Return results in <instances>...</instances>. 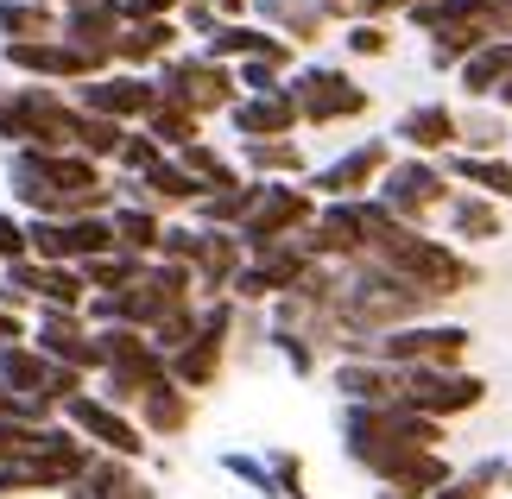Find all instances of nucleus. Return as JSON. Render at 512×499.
<instances>
[{
	"label": "nucleus",
	"instance_id": "nucleus-6",
	"mask_svg": "<svg viewBox=\"0 0 512 499\" xmlns=\"http://www.w3.org/2000/svg\"><path fill=\"white\" fill-rule=\"evenodd\" d=\"M228 329H234V297H215L209 310H196V335L177 354H165V379L184 392H203L222 379V354H228Z\"/></svg>",
	"mask_w": 512,
	"mask_h": 499
},
{
	"label": "nucleus",
	"instance_id": "nucleus-30",
	"mask_svg": "<svg viewBox=\"0 0 512 499\" xmlns=\"http://www.w3.org/2000/svg\"><path fill=\"white\" fill-rule=\"evenodd\" d=\"M456 70H462V89L468 95H494L506 83V70H512V38H487V45L468 51Z\"/></svg>",
	"mask_w": 512,
	"mask_h": 499
},
{
	"label": "nucleus",
	"instance_id": "nucleus-43",
	"mask_svg": "<svg viewBox=\"0 0 512 499\" xmlns=\"http://www.w3.org/2000/svg\"><path fill=\"white\" fill-rule=\"evenodd\" d=\"M26 316H13V310H0V348H13V342H26Z\"/></svg>",
	"mask_w": 512,
	"mask_h": 499
},
{
	"label": "nucleus",
	"instance_id": "nucleus-40",
	"mask_svg": "<svg viewBox=\"0 0 512 499\" xmlns=\"http://www.w3.org/2000/svg\"><path fill=\"white\" fill-rule=\"evenodd\" d=\"M272 342H279V354L291 361V373H317V348H310L304 335H291V329H272Z\"/></svg>",
	"mask_w": 512,
	"mask_h": 499
},
{
	"label": "nucleus",
	"instance_id": "nucleus-44",
	"mask_svg": "<svg viewBox=\"0 0 512 499\" xmlns=\"http://www.w3.org/2000/svg\"><path fill=\"white\" fill-rule=\"evenodd\" d=\"M317 13H354V0H310Z\"/></svg>",
	"mask_w": 512,
	"mask_h": 499
},
{
	"label": "nucleus",
	"instance_id": "nucleus-31",
	"mask_svg": "<svg viewBox=\"0 0 512 499\" xmlns=\"http://www.w3.org/2000/svg\"><path fill=\"white\" fill-rule=\"evenodd\" d=\"M449 228H456L462 241H500V209L481 203V196H456V203H449Z\"/></svg>",
	"mask_w": 512,
	"mask_h": 499
},
{
	"label": "nucleus",
	"instance_id": "nucleus-33",
	"mask_svg": "<svg viewBox=\"0 0 512 499\" xmlns=\"http://www.w3.org/2000/svg\"><path fill=\"white\" fill-rule=\"evenodd\" d=\"M241 158L260 171V184H266V171H279V177H298V171H304V152L291 146V139H247Z\"/></svg>",
	"mask_w": 512,
	"mask_h": 499
},
{
	"label": "nucleus",
	"instance_id": "nucleus-28",
	"mask_svg": "<svg viewBox=\"0 0 512 499\" xmlns=\"http://www.w3.org/2000/svg\"><path fill=\"white\" fill-rule=\"evenodd\" d=\"M140 133H146L159 152H184V146H196V139H203V121H196L190 108H177V102H152V114L140 121Z\"/></svg>",
	"mask_w": 512,
	"mask_h": 499
},
{
	"label": "nucleus",
	"instance_id": "nucleus-32",
	"mask_svg": "<svg viewBox=\"0 0 512 499\" xmlns=\"http://www.w3.org/2000/svg\"><path fill=\"white\" fill-rule=\"evenodd\" d=\"M83 285L89 291H121V285H133V278L146 272V259H133V253H102V259H83Z\"/></svg>",
	"mask_w": 512,
	"mask_h": 499
},
{
	"label": "nucleus",
	"instance_id": "nucleus-5",
	"mask_svg": "<svg viewBox=\"0 0 512 499\" xmlns=\"http://www.w3.org/2000/svg\"><path fill=\"white\" fill-rule=\"evenodd\" d=\"M152 89H159V102L190 108L196 121H203V114H215V108H234V102H241L234 70L215 64V57H165L159 76H152Z\"/></svg>",
	"mask_w": 512,
	"mask_h": 499
},
{
	"label": "nucleus",
	"instance_id": "nucleus-27",
	"mask_svg": "<svg viewBox=\"0 0 512 499\" xmlns=\"http://www.w3.org/2000/svg\"><path fill=\"white\" fill-rule=\"evenodd\" d=\"M133 487H140V474H133V462H114V455H95V462L76 474V481L64 487L70 499H127Z\"/></svg>",
	"mask_w": 512,
	"mask_h": 499
},
{
	"label": "nucleus",
	"instance_id": "nucleus-22",
	"mask_svg": "<svg viewBox=\"0 0 512 499\" xmlns=\"http://www.w3.org/2000/svg\"><path fill=\"white\" fill-rule=\"evenodd\" d=\"M133 411H140L133 424H140L146 436H184L190 417H196V398H190L184 386H171V379H159V386H152Z\"/></svg>",
	"mask_w": 512,
	"mask_h": 499
},
{
	"label": "nucleus",
	"instance_id": "nucleus-13",
	"mask_svg": "<svg viewBox=\"0 0 512 499\" xmlns=\"http://www.w3.org/2000/svg\"><path fill=\"white\" fill-rule=\"evenodd\" d=\"M291 102H298V121H310V127H336V121H354V114H367V89L354 83V76H342V70H298L291 76Z\"/></svg>",
	"mask_w": 512,
	"mask_h": 499
},
{
	"label": "nucleus",
	"instance_id": "nucleus-46",
	"mask_svg": "<svg viewBox=\"0 0 512 499\" xmlns=\"http://www.w3.org/2000/svg\"><path fill=\"white\" fill-rule=\"evenodd\" d=\"M494 95H500V102H506V108H512V70H506V83H500V89H494Z\"/></svg>",
	"mask_w": 512,
	"mask_h": 499
},
{
	"label": "nucleus",
	"instance_id": "nucleus-7",
	"mask_svg": "<svg viewBox=\"0 0 512 499\" xmlns=\"http://www.w3.org/2000/svg\"><path fill=\"white\" fill-rule=\"evenodd\" d=\"M57 424H70V430L83 436V443H89L95 455H114V462H140V455H146V430L133 424L127 411L102 405L95 392L64 398V405H57Z\"/></svg>",
	"mask_w": 512,
	"mask_h": 499
},
{
	"label": "nucleus",
	"instance_id": "nucleus-2",
	"mask_svg": "<svg viewBox=\"0 0 512 499\" xmlns=\"http://www.w3.org/2000/svg\"><path fill=\"white\" fill-rule=\"evenodd\" d=\"M342 443H348V462H361L367 474H386L392 468H405L411 455H424V449H437L443 443V424L437 417H418L411 405H348L342 411Z\"/></svg>",
	"mask_w": 512,
	"mask_h": 499
},
{
	"label": "nucleus",
	"instance_id": "nucleus-38",
	"mask_svg": "<svg viewBox=\"0 0 512 499\" xmlns=\"http://www.w3.org/2000/svg\"><path fill=\"white\" fill-rule=\"evenodd\" d=\"M386 45H392V38H386L380 19H361V26H348V51H354V57H386Z\"/></svg>",
	"mask_w": 512,
	"mask_h": 499
},
{
	"label": "nucleus",
	"instance_id": "nucleus-18",
	"mask_svg": "<svg viewBox=\"0 0 512 499\" xmlns=\"http://www.w3.org/2000/svg\"><path fill=\"white\" fill-rule=\"evenodd\" d=\"M177 19H127L121 38H114V64H133V70H146V64H165V57H177Z\"/></svg>",
	"mask_w": 512,
	"mask_h": 499
},
{
	"label": "nucleus",
	"instance_id": "nucleus-14",
	"mask_svg": "<svg viewBox=\"0 0 512 499\" xmlns=\"http://www.w3.org/2000/svg\"><path fill=\"white\" fill-rule=\"evenodd\" d=\"M26 342L45 354V361H57V367H70V373H102V354H95V329L83 323L76 310H38V323H32V335Z\"/></svg>",
	"mask_w": 512,
	"mask_h": 499
},
{
	"label": "nucleus",
	"instance_id": "nucleus-34",
	"mask_svg": "<svg viewBox=\"0 0 512 499\" xmlns=\"http://www.w3.org/2000/svg\"><path fill=\"white\" fill-rule=\"evenodd\" d=\"M500 481H506V468H500V462H481V468H468V474H449V481L430 493V499H487Z\"/></svg>",
	"mask_w": 512,
	"mask_h": 499
},
{
	"label": "nucleus",
	"instance_id": "nucleus-21",
	"mask_svg": "<svg viewBox=\"0 0 512 499\" xmlns=\"http://www.w3.org/2000/svg\"><path fill=\"white\" fill-rule=\"evenodd\" d=\"M336 392L348 405H392V398H399V373L380 367L373 354H348L336 367Z\"/></svg>",
	"mask_w": 512,
	"mask_h": 499
},
{
	"label": "nucleus",
	"instance_id": "nucleus-42",
	"mask_svg": "<svg viewBox=\"0 0 512 499\" xmlns=\"http://www.w3.org/2000/svg\"><path fill=\"white\" fill-rule=\"evenodd\" d=\"M121 7H127V19H171L184 0H121Z\"/></svg>",
	"mask_w": 512,
	"mask_h": 499
},
{
	"label": "nucleus",
	"instance_id": "nucleus-47",
	"mask_svg": "<svg viewBox=\"0 0 512 499\" xmlns=\"http://www.w3.org/2000/svg\"><path fill=\"white\" fill-rule=\"evenodd\" d=\"M38 7H57V13H64V7H83V0H38Z\"/></svg>",
	"mask_w": 512,
	"mask_h": 499
},
{
	"label": "nucleus",
	"instance_id": "nucleus-25",
	"mask_svg": "<svg viewBox=\"0 0 512 499\" xmlns=\"http://www.w3.org/2000/svg\"><path fill=\"white\" fill-rule=\"evenodd\" d=\"M64 13L38 7V0H0V45H32V38H57Z\"/></svg>",
	"mask_w": 512,
	"mask_h": 499
},
{
	"label": "nucleus",
	"instance_id": "nucleus-9",
	"mask_svg": "<svg viewBox=\"0 0 512 499\" xmlns=\"http://www.w3.org/2000/svg\"><path fill=\"white\" fill-rule=\"evenodd\" d=\"M367 354L380 367H392V373H405V367H456L468 354V329H456V323H405V329L380 335Z\"/></svg>",
	"mask_w": 512,
	"mask_h": 499
},
{
	"label": "nucleus",
	"instance_id": "nucleus-12",
	"mask_svg": "<svg viewBox=\"0 0 512 499\" xmlns=\"http://www.w3.org/2000/svg\"><path fill=\"white\" fill-rule=\"evenodd\" d=\"M70 102L83 114H102L114 127H140L152 114V102H159V89H152V76H140V70H102V76H89V83H76Z\"/></svg>",
	"mask_w": 512,
	"mask_h": 499
},
{
	"label": "nucleus",
	"instance_id": "nucleus-35",
	"mask_svg": "<svg viewBox=\"0 0 512 499\" xmlns=\"http://www.w3.org/2000/svg\"><path fill=\"white\" fill-rule=\"evenodd\" d=\"M159 158H165V152L152 146V139H146L140 127H127V139H121V152H114V165H121L127 177H146L152 165H159Z\"/></svg>",
	"mask_w": 512,
	"mask_h": 499
},
{
	"label": "nucleus",
	"instance_id": "nucleus-48",
	"mask_svg": "<svg viewBox=\"0 0 512 499\" xmlns=\"http://www.w3.org/2000/svg\"><path fill=\"white\" fill-rule=\"evenodd\" d=\"M127 499H159V493H152V487H146V481H140V487H133V493H127Z\"/></svg>",
	"mask_w": 512,
	"mask_h": 499
},
{
	"label": "nucleus",
	"instance_id": "nucleus-4",
	"mask_svg": "<svg viewBox=\"0 0 512 499\" xmlns=\"http://www.w3.org/2000/svg\"><path fill=\"white\" fill-rule=\"evenodd\" d=\"M310 222H317V196H310V190H298V184H260V177H253V203H247L241 222H234V241H241V253H266V247L298 241Z\"/></svg>",
	"mask_w": 512,
	"mask_h": 499
},
{
	"label": "nucleus",
	"instance_id": "nucleus-11",
	"mask_svg": "<svg viewBox=\"0 0 512 499\" xmlns=\"http://www.w3.org/2000/svg\"><path fill=\"white\" fill-rule=\"evenodd\" d=\"M487 398V386L475 373H456V367H405L399 373V405H411L418 417H456V411H475Z\"/></svg>",
	"mask_w": 512,
	"mask_h": 499
},
{
	"label": "nucleus",
	"instance_id": "nucleus-17",
	"mask_svg": "<svg viewBox=\"0 0 512 499\" xmlns=\"http://www.w3.org/2000/svg\"><path fill=\"white\" fill-rule=\"evenodd\" d=\"M121 26H127L121 0H83V7H64V32L57 38H70L76 51H95V57L114 64V38H121Z\"/></svg>",
	"mask_w": 512,
	"mask_h": 499
},
{
	"label": "nucleus",
	"instance_id": "nucleus-15",
	"mask_svg": "<svg viewBox=\"0 0 512 499\" xmlns=\"http://www.w3.org/2000/svg\"><path fill=\"white\" fill-rule=\"evenodd\" d=\"M386 165H392V146L386 139H367V146L342 152L336 165H323L317 177H310V196H323V203H361V196L380 184Z\"/></svg>",
	"mask_w": 512,
	"mask_h": 499
},
{
	"label": "nucleus",
	"instance_id": "nucleus-36",
	"mask_svg": "<svg viewBox=\"0 0 512 499\" xmlns=\"http://www.w3.org/2000/svg\"><path fill=\"white\" fill-rule=\"evenodd\" d=\"M266 474H272V493L304 499V462H298L291 449H272V455H266Z\"/></svg>",
	"mask_w": 512,
	"mask_h": 499
},
{
	"label": "nucleus",
	"instance_id": "nucleus-26",
	"mask_svg": "<svg viewBox=\"0 0 512 499\" xmlns=\"http://www.w3.org/2000/svg\"><path fill=\"white\" fill-rule=\"evenodd\" d=\"M443 481H449V462H443L437 449H424V455H411L405 468L386 474V481H380V499H430Z\"/></svg>",
	"mask_w": 512,
	"mask_h": 499
},
{
	"label": "nucleus",
	"instance_id": "nucleus-24",
	"mask_svg": "<svg viewBox=\"0 0 512 499\" xmlns=\"http://www.w3.org/2000/svg\"><path fill=\"white\" fill-rule=\"evenodd\" d=\"M399 139H405L411 152H449L462 139V121L443 102H424V108H411L405 121H399Z\"/></svg>",
	"mask_w": 512,
	"mask_h": 499
},
{
	"label": "nucleus",
	"instance_id": "nucleus-3",
	"mask_svg": "<svg viewBox=\"0 0 512 499\" xmlns=\"http://www.w3.org/2000/svg\"><path fill=\"white\" fill-rule=\"evenodd\" d=\"M76 102L51 83H19L0 95V139L19 152V146H38V152H76Z\"/></svg>",
	"mask_w": 512,
	"mask_h": 499
},
{
	"label": "nucleus",
	"instance_id": "nucleus-41",
	"mask_svg": "<svg viewBox=\"0 0 512 499\" xmlns=\"http://www.w3.org/2000/svg\"><path fill=\"white\" fill-rule=\"evenodd\" d=\"M32 430H38V424H0V468H7L13 455L32 449Z\"/></svg>",
	"mask_w": 512,
	"mask_h": 499
},
{
	"label": "nucleus",
	"instance_id": "nucleus-10",
	"mask_svg": "<svg viewBox=\"0 0 512 499\" xmlns=\"http://www.w3.org/2000/svg\"><path fill=\"white\" fill-rule=\"evenodd\" d=\"M0 64L26 83H89L108 70V57L76 51L70 38H32V45H0Z\"/></svg>",
	"mask_w": 512,
	"mask_h": 499
},
{
	"label": "nucleus",
	"instance_id": "nucleus-45",
	"mask_svg": "<svg viewBox=\"0 0 512 499\" xmlns=\"http://www.w3.org/2000/svg\"><path fill=\"white\" fill-rule=\"evenodd\" d=\"M209 7H215V19H222V13H241L247 0H209Z\"/></svg>",
	"mask_w": 512,
	"mask_h": 499
},
{
	"label": "nucleus",
	"instance_id": "nucleus-8",
	"mask_svg": "<svg viewBox=\"0 0 512 499\" xmlns=\"http://www.w3.org/2000/svg\"><path fill=\"white\" fill-rule=\"evenodd\" d=\"M392 222H405V228H418L424 215H437L449 203V177L443 165H430V158H399V165H386L380 171V196H373Z\"/></svg>",
	"mask_w": 512,
	"mask_h": 499
},
{
	"label": "nucleus",
	"instance_id": "nucleus-16",
	"mask_svg": "<svg viewBox=\"0 0 512 499\" xmlns=\"http://www.w3.org/2000/svg\"><path fill=\"white\" fill-rule=\"evenodd\" d=\"M228 121L234 133H241V146L247 139H291V127H298V102H291V89H266V95H241V102L228 108Z\"/></svg>",
	"mask_w": 512,
	"mask_h": 499
},
{
	"label": "nucleus",
	"instance_id": "nucleus-39",
	"mask_svg": "<svg viewBox=\"0 0 512 499\" xmlns=\"http://www.w3.org/2000/svg\"><path fill=\"white\" fill-rule=\"evenodd\" d=\"M222 468L234 474V481H247L253 493H266V499H279V493H272V474H266V462H253V455H222Z\"/></svg>",
	"mask_w": 512,
	"mask_h": 499
},
{
	"label": "nucleus",
	"instance_id": "nucleus-1",
	"mask_svg": "<svg viewBox=\"0 0 512 499\" xmlns=\"http://www.w3.org/2000/svg\"><path fill=\"white\" fill-rule=\"evenodd\" d=\"M7 190L26 209V222H38V215H108V177L83 152L19 146L7 152Z\"/></svg>",
	"mask_w": 512,
	"mask_h": 499
},
{
	"label": "nucleus",
	"instance_id": "nucleus-19",
	"mask_svg": "<svg viewBox=\"0 0 512 499\" xmlns=\"http://www.w3.org/2000/svg\"><path fill=\"white\" fill-rule=\"evenodd\" d=\"M241 266H247V253H241V241H234V228H203V241H196V259H190L196 291H228Z\"/></svg>",
	"mask_w": 512,
	"mask_h": 499
},
{
	"label": "nucleus",
	"instance_id": "nucleus-37",
	"mask_svg": "<svg viewBox=\"0 0 512 499\" xmlns=\"http://www.w3.org/2000/svg\"><path fill=\"white\" fill-rule=\"evenodd\" d=\"M19 259H32L26 253V215L0 209V266H19Z\"/></svg>",
	"mask_w": 512,
	"mask_h": 499
},
{
	"label": "nucleus",
	"instance_id": "nucleus-23",
	"mask_svg": "<svg viewBox=\"0 0 512 499\" xmlns=\"http://www.w3.org/2000/svg\"><path fill=\"white\" fill-rule=\"evenodd\" d=\"M108 228H114V253H133V259H152L159 253V209H146V203H114L108 209Z\"/></svg>",
	"mask_w": 512,
	"mask_h": 499
},
{
	"label": "nucleus",
	"instance_id": "nucleus-20",
	"mask_svg": "<svg viewBox=\"0 0 512 499\" xmlns=\"http://www.w3.org/2000/svg\"><path fill=\"white\" fill-rule=\"evenodd\" d=\"M133 203H146V209H196L203 203V184H196L177 158H159L146 177H133Z\"/></svg>",
	"mask_w": 512,
	"mask_h": 499
},
{
	"label": "nucleus",
	"instance_id": "nucleus-29",
	"mask_svg": "<svg viewBox=\"0 0 512 499\" xmlns=\"http://www.w3.org/2000/svg\"><path fill=\"white\" fill-rule=\"evenodd\" d=\"M443 177H462V184H475L487 203H512V165L506 158H468V152H449L443 158Z\"/></svg>",
	"mask_w": 512,
	"mask_h": 499
}]
</instances>
